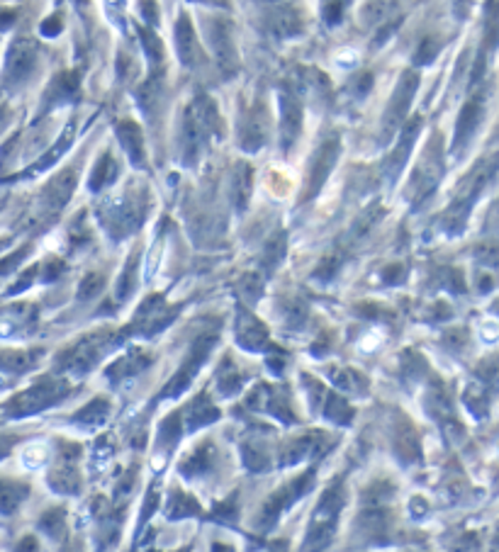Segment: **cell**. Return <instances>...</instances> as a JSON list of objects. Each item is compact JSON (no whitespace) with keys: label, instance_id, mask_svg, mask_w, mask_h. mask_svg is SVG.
<instances>
[{"label":"cell","instance_id":"obj_40","mask_svg":"<svg viewBox=\"0 0 499 552\" xmlns=\"http://www.w3.org/2000/svg\"><path fill=\"white\" fill-rule=\"evenodd\" d=\"M137 258L139 255L134 253L132 258L127 260V265H124V272L120 277V282H117V299H127L129 294L134 292V285H137Z\"/></svg>","mask_w":499,"mask_h":552},{"label":"cell","instance_id":"obj_34","mask_svg":"<svg viewBox=\"0 0 499 552\" xmlns=\"http://www.w3.org/2000/svg\"><path fill=\"white\" fill-rule=\"evenodd\" d=\"M265 141V124L261 122V110L256 107V110L251 112V115L246 117V127H243V139H241V146L246 151H256L263 146Z\"/></svg>","mask_w":499,"mask_h":552},{"label":"cell","instance_id":"obj_17","mask_svg":"<svg viewBox=\"0 0 499 552\" xmlns=\"http://www.w3.org/2000/svg\"><path fill=\"white\" fill-rule=\"evenodd\" d=\"M37 64V47L27 39H20L10 47L8 56V73L13 83H22L25 78H30V73L35 71Z\"/></svg>","mask_w":499,"mask_h":552},{"label":"cell","instance_id":"obj_36","mask_svg":"<svg viewBox=\"0 0 499 552\" xmlns=\"http://www.w3.org/2000/svg\"><path fill=\"white\" fill-rule=\"evenodd\" d=\"M39 528L47 533L49 538L59 540L66 536V511L64 509H49L39 521Z\"/></svg>","mask_w":499,"mask_h":552},{"label":"cell","instance_id":"obj_22","mask_svg":"<svg viewBox=\"0 0 499 552\" xmlns=\"http://www.w3.org/2000/svg\"><path fill=\"white\" fill-rule=\"evenodd\" d=\"M482 119V105L478 100H470L465 102L461 117H458V127H456V139H453V149H458V146H465L470 141V136L475 134V129H478Z\"/></svg>","mask_w":499,"mask_h":552},{"label":"cell","instance_id":"obj_49","mask_svg":"<svg viewBox=\"0 0 499 552\" xmlns=\"http://www.w3.org/2000/svg\"><path fill=\"white\" fill-rule=\"evenodd\" d=\"M105 10H107V17L112 22L120 25L122 22V10H124V0H105Z\"/></svg>","mask_w":499,"mask_h":552},{"label":"cell","instance_id":"obj_4","mask_svg":"<svg viewBox=\"0 0 499 552\" xmlns=\"http://www.w3.org/2000/svg\"><path fill=\"white\" fill-rule=\"evenodd\" d=\"M312 485H314V470H307L305 475H297L295 480L287 482L285 487L275 489L268 502L263 504V509H261V519H258L261 531L273 528L278 519L283 516V511H287L300 497H305V492H309Z\"/></svg>","mask_w":499,"mask_h":552},{"label":"cell","instance_id":"obj_1","mask_svg":"<svg viewBox=\"0 0 499 552\" xmlns=\"http://www.w3.org/2000/svg\"><path fill=\"white\" fill-rule=\"evenodd\" d=\"M346 506V487L344 482H334L331 487L324 492V497L319 499L314 514H312L307 538H305L302 552H322L329 543L334 540L339 526V514Z\"/></svg>","mask_w":499,"mask_h":552},{"label":"cell","instance_id":"obj_48","mask_svg":"<svg viewBox=\"0 0 499 552\" xmlns=\"http://www.w3.org/2000/svg\"><path fill=\"white\" fill-rule=\"evenodd\" d=\"M383 280L388 282V285H397V282H402L405 280V265H390V268H385L383 270Z\"/></svg>","mask_w":499,"mask_h":552},{"label":"cell","instance_id":"obj_3","mask_svg":"<svg viewBox=\"0 0 499 552\" xmlns=\"http://www.w3.org/2000/svg\"><path fill=\"white\" fill-rule=\"evenodd\" d=\"M100 219H103L107 234L115 238L129 236L144 219V204L137 197H112L100 207Z\"/></svg>","mask_w":499,"mask_h":552},{"label":"cell","instance_id":"obj_6","mask_svg":"<svg viewBox=\"0 0 499 552\" xmlns=\"http://www.w3.org/2000/svg\"><path fill=\"white\" fill-rule=\"evenodd\" d=\"M112 346L110 333H93L78 341L73 348L59 355V370L71 375H86L90 368H95V363L103 358V353Z\"/></svg>","mask_w":499,"mask_h":552},{"label":"cell","instance_id":"obj_52","mask_svg":"<svg viewBox=\"0 0 499 552\" xmlns=\"http://www.w3.org/2000/svg\"><path fill=\"white\" fill-rule=\"evenodd\" d=\"M25 255H27V248H20V251L15 253V255H8V258H5L3 263H0V275H5L8 270H13L15 265H18L22 258H25Z\"/></svg>","mask_w":499,"mask_h":552},{"label":"cell","instance_id":"obj_62","mask_svg":"<svg viewBox=\"0 0 499 552\" xmlns=\"http://www.w3.org/2000/svg\"><path fill=\"white\" fill-rule=\"evenodd\" d=\"M463 3H465V5H468V3H470V0H463Z\"/></svg>","mask_w":499,"mask_h":552},{"label":"cell","instance_id":"obj_12","mask_svg":"<svg viewBox=\"0 0 499 552\" xmlns=\"http://www.w3.org/2000/svg\"><path fill=\"white\" fill-rule=\"evenodd\" d=\"M302 129V102L290 88L280 93V146L287 151Z\"/></svg>","mask_w":499,"mask_h":552},{"label":"cell","instance_id":"obj_23","mask_svg":"<svg viewBox=\"0 0 499 552\" xmlns=\"http://www.w3.org/2000/svg\"><path fill=\"white\" fill-rule=\"evenodd\" d=\"M175 47H178V56L183 64L192 66L197 61V39H195V32H192L188 15L178 17V25H175Z\"/></svg>","mask_w":499,"mask_h":552},{"label":"cell","instance_id":"obj_38","mask_svg":"<svg viewBox=\"0 0 499 552\" xmlns=\"http://www.w3.org/2000/svg\"><path fill=\"white\" fill-rule=\"evenodd\" d=\"M217 385H219V392H222L224 397H234L236 392L241 390V385H243V382H241V375L236 372L234 365H231L229 360H224L222 370H219Z\"/></svg>","mask_w":499,"mask_h":552},{"label":"cell","instance_id":"obj_5","mask_svg":"<svg viewBox=\"0 0 499 552\" xmlns=\"http://www.w3.org/2000/svg\"><path fill=\"white\" fill-rule=\"evenodd\" d=\"M214 346H217V336H214V333H202L200 338L192 343L188 358H185V363L178 368V372H175L171 377V382L163 387V392H161V397H158V399H173V397L183 394V392L190 387L192 380H195V375L200 372L202 363H205L209 358V353H212Z\"/></svg>","mask_w":499,"mask_h":552},{"label":"cell","instance_id":"obj_56","mask_svg":"<svg viewBox=\"0 0 499 552\" xmlns=\"http://www.w3.org/2000/svg\"><path fill=\"white\" fill-rule=\"evenodd\" d=\"M61 270H64V263H61V260H49L47 272H44V280H54Z\"/></svg>","mask_w":499,"mask_h":552},{"label":"cell","instance_id":"obj_19","mask_svg":"<svg viewBox=\"0 0 499 552\" xmlns=\"http://www.w3.org/2000/svg\"><path fill=\"white\" fill-rule=\"evenodd\" d=\"M214 463H217V448L212 441H205L180 463L178 470L183 477H205L214 468Z\"/></svg>","mask_w":499,"mask_h":552},{"label":"cell","instance_id":"obj_41","mask_svg":"<svg viewBox=\"0 0 499 552\" xmlns=\"http://www.w3.org/2000/svg\"><path fill=\"white\" fill-rule=\"evenodd\" d=\"M283 255H285V236L278 234L275 238H270L268 243H265V253H263V268H268V272L275 268L278 263L283 260Z\"/></svg>","mask_w":499,"mask_h":552},{"label":"cell","instance_id":"obj_57","mask_svg":"<svg viewBox=\"0 0 499 552\" xmlns=\"http://www.w3.org/2000/svg\"><path fill=\"white\" fill-rule=\"evenodd\" d=\"M15 22V13H10V10H5V13H0V30H8L10 25Z\"/></svg>","mask_w":499,"mask_h":552},{"label":"cell","instance_id":"obj_7","mask_svg":"<svg viewBox=\"0 0 499 552\" xmlns=\"http://www.w3.org/2000/svg\"><path fill=\"white\" fill-rule=\"evenodd\" d=\"M246 407L253 409V412L261 414H270L283 424H297V416H295L290 399H287V392L283 387H273V385H258L251 394L246 397Z\"/></svg>","mask_w":499,"mask_h":552},{"label":"cell","instance_id":"obj_27","mask_svg":"<svg viewBox=\"0 0 499 552\" xmlns=\"http://www.w3.org/2000/svg\"><path fill=\"white\" fill-rule=\"evenodd\" d=\"M327 372H329V377H331V382L336 385L339 390H344L346 394H366L368 392V380L363 377L361 372H356V370L329 368Z\"/></svg>","mask_w":499,"mask_h":552},{"label":"cell","instance_id":"obj_26","mask_svg":"<svg viewBox=\"0 0 499 552\" xmlns=\"http://www.w3.org/2000/svg\"><path fill=\"white\" fill-rule=\"evenodd\" d=\"M27 494H30V487L22 485V482L0 480V514H15L20 509V504L27 499Z\"/></svg>","mask_w":499,"mask_h":552},{"label":"cell","instance_id":"obj_63","mask_svg":"<svg viewBox=\"0 0 499 552\" xmlns=\"http://www.w3.org/2000/svg\"><path fill=\"white\" fill-rule=\"evenodd\" d=\"M78 3H83V0H78Z\"/></svg>","mask_w":499,"mask_h":552},{"label":"cell","instance_id":"obj_33","mask_svg":"<svg viewBox=\"0 0 499 552\" xmlns=\"http://www.w3.org/2000/svg\"><path fill=\"white\" fill-rule=\"evenodd\" d=\"M180 434H183V424H180V414H171L158 429V441H156V451L158 453H171L178 443Z\"/></svg>","mask_w":499,"mask_h":552},{"label":"cell","instance_id":"obj_61","mask_svg":"<svg viewBox=\"0 0 499 552\" xmlns=\"http://www.w3.org/2000/svg\"><path fill=\"white\" fill-rule=\"evenodd\" d=\"M64 552H73V550H71V548H66V550H64Z\"/></svg>","mask_w":499,"mask_h":552},{"label":"cell","instance_id":"obj_45","mask_svg":"<svg viewBox=\"0 0 499 552\" xmlns=\"http://www.w3.org/2000/svg\"><path fill=\"white\" fill-rule=\"evenodd\" d=\"M402 370H405V375L410 380H419L422 377V372L427 370V363H424V358L414 355V353H405V360H402Z\"/></svg>","mask_w":499,"mask_h":552},{"label":"cell","instance_id":"obj_47","mask_svg":"<svg viewBox=\"0 0 499 552\" xmlns=\"http://www.w3.org/2000/svg\"><path fill=\"white\" fill-rule=\"evenodd\" d=\"M100 289H103V277L93 272V275H88L86 280L81 282V292L78 294H81V299H88V297H95Z\"/></svg>","mask_w":499,"mask_h":552},{"label":"cell","instance_id":"obj_46","mask_svg":"<svg viewBox=\"0 0 499 552\" xmlns=\"http://www.w3.org/2000/svg\"><path fill=\"white\" fill-rule=\"evenodd\" d=\"M212 519L217 521H234L236 519V497H229V502H222L212 511Z\"/></svg>","mask_w":499,"mask_h":552},{"label":"cell","instance_id":"obj_44","mask_svg":"<svg viewBox=\"0 0 499 552\" xmlns=\"http://www.w3.org/2000/svg\"><path fill=\"white\" fill-rule=\"evenodd\" d=\"M139 34H141V44H144L146 56H149V59L154 61V64H158V61L163 59V44H161V39H158L151 30H146V27H139Z\"/></svg>","mask_w":499,"mask_h":552},{"label":"cell","instance_id":"obj_18","mask_svg":"<svg viewBox=\"0 0 499 552\" xmlns=\"http://www.w3.org/2000/svg\"><path fill=\"white\" fill-rule=\"evenodd\" d=\"M149 365H151L149 353L141 348H132L107 368V377H110L112 382H120V380H129V377H134V375H139L141 370H146Z\"/></svg>","mask_w":499,"mask_h":552},{"label":"cell","instance_id":"obj_50","mask_svg":"<svg viewBox=\"0 0 499 552\" xmlns=\"http://www.w3.org/2000/svg\"><path fill=\"white\" fill-rule=\"evenodd\" d=\"M336 268H339V260L336 258H327V260H322V265L317 268V272L314 275L317 277H324V280H329V277L336 272Z\"/></svg>","mask_w":499,"mask_h":552},{"label":"cell","instance_id":"obj_31","mask_svg":"<svg viewBox=\"0 0 499 552\" xmlns=\"http://www.w3.org/2000/svg\"><path fill=\"white\" fill-rule=\"evenodd\" d=\"M115 178H117V163H115V158H112L110 153H103V156L98 158V163H95V168H93V173H90V178H88V190L100 192L103 187L110 185Z\"/></svg>","mask_w":499,"mask_h":552},{"label":"cell","instance_id":"obj_39","mask_svg":"<svg viewBox=\"0 0 499 552\" xmlns=\"http://www.w3.org/2000/svg\"><path fill=\"white\" fill-rule=\"evenodd\" d=\"M463 402H465V407H468L470 412H473L478 419H485L487 414H490V399H487L485 390H482V387H478V385L468 387V392H465Z\"/></svg>","mask_w":499,"mask_h":552},{"label":"cell","instance_id":"obj_60","mask_svg":"<svg viewBox=\"0 0 499 552\" xmlns=\"http://www.w3.org/2000/svg\"><path fill=\"white\" fill-rule=\"evenodd\" d=\"M270 552H287V543H283V540L280 543H273L270 545Z\"/></svg>","mask_w":499,"mask_h":552},{"label":"cell","instance_id":"obj_16","mask_svg":"<svg viewBox=\"0 0 499 552\" xmlns=\"http://www.w3.org/2000/svg\"><path fill=\"white\" fill-rule=\"evenodd\" d=\"M393 446H395V455L402 465H412L422 458V443H419V436L414 431V426L407 421V416H402L397 421L395 431H393Z\"/></svg>","mask_w":499,"mask_h":552},{"label":"cell","instance_id":"obj_59","mask_svg":"<svg viewBox=\"0 0 499 552\" xmlns=\"http://www.w3.org/2000/svg\"><path fill=\"white\" fill-rule=\"evenodd\" d=\"M212 552H234V548H231V545H224V543H214Z\"/></svg>","mask_w":499,"mask_h":552},{"label":"cell","instance_id":"obj_10","mask_svg":"<svg viewBox=\"0 0 499 552\" xmlns=\"http://www.w3.org/2000/svg\"><path fill=\"white\" fill-rule=\"evenodd\" d=\"M336 443V438L324 434V431H309L305 436H297L283 448V465H297L305 458H319L324 455L329 448Z\"/></svg>","mask_w":499,"mask_h":552},{"label":"cell","instance_id":"obj_53","mask_svg":"<svg viewBox=\"0 0 499 552\" xmlns=\"http://www.w3.org/2000/svg\"><path fill=\"white\" fill-rule=\"evenodd\" d=\"M61 27H64V25H61L59 17H49V20L42 22V34H44V37H56V34L61 32Z\"/></svg>","mask_w":499,"mask_h":552},{"label":"cell","instance_id":"obj_42","mask_svg":"<svg viewBox=\"0 0 499 552\" xmlns=\"http://www.w3.org/2000/svg\"><path fill=\"white\" fill-rule=\"evenodd\" d=\"M71 141H73V127H69V129H66L64 134H61V139L56 141V146H54L52 151L47 153V156H42V158H39V161L35 163V170H44V168H49V166H52V163L56 161V158H59L61 153H64L66 149H69V146H71Z\"/></svg>","mask_w":499,"mask_h":552},{"label":"cell","instance_id":"obj_9","mask_svg":"<svg viewBox=\"0 0 499 552\" xmlns=\"http://www.w3.org/2000/svg\"><path fill=\"white\" fill-rule=\"evenodd\" d=\"M417 85H419V78L414 76V73H405V76H402V81L397 83L393 102H390L388 112H385V124H383V132H385L383 139L385 141H388L390 136H393L397 129L402 127V122H405L407 110H410V105L414 100V93H417Z\"/></svg>","mask_w":499,"mask_h":552},{"label":"cell","instance_id":"obj_43","mask_svg":"<svg viewBox=\"0 0 499 552\" xmlns=\"http://www.w3.org/2000/svg\"><path fill=\"white\" fill-rule=\"evenodd\" d=\"M273 27L278 34H283V37H292V34H297L302 30V27H300V17L295 13H285V10L273 17Z\"/></svg>","mask_w":499,"mask_h":552},{"label":"cell","instance_id":"obj_55","mask_svg":"<svg viewBox=\"0 0 499 552\" xmlns=\"http://www.w3.org/2000/svg\"><path fill=\"white\" fill-rule=\"evenodd\" d=\"M15 552H39V545H37V538L35 536H25L18 543Z\"/></svg>","mask_w":499,"mask_h":552},{"label":"cell","instance_id":"obj_14","mask_svg":"<svg viewBox=\"0 0 499 552\" xmlns=\"http://www.w3.org/2000/svg\"><path fill=\"white\" fill-rule=\"evenodd\" d=\"M400 129H402L400 141H397L395 151L390 153L388 163H385V173H388V180H390V183H395V180L400 178L402 168H405L407 158H410V151H412L414 141H417V136H419V129H422V119H419V117L412 119V122L407 124V127H400Z\"/></svg>","mask_w":499,"mask_h":552},{"label":"cell","instance_id":"obj_37","mask_svg":"<svg viewBox=\"0 0 499 552\" xmlns=\"http://www.w3.org/2000/svg\"><path fill=\"white\" fill-rule=\"evenodd\" d=\"M241 455H243V465H246V470L261 472V470L268 468V453H265V448H261L258 443L246 441L241 448Z\"/></svg>","mask_w":499,"mask_h":552},{"label":"cell","instance_id":"obj_58","mask_svg":"<svg viewBox=\"0 0 499 552\" xmlns=\"http://www.w3.org/2000/svg\"><path fill=\"white\" fill-rule=\"evenodd\" d=\"M10 448H13V443H10V441H5V438H0V460H3L5 455L10 453Z\"/></svg>","mask_w":499,"mask_h":552},{"label":"cell","instance_id":"obj_21","mask_svg":"<svg viewBox=\"0 0 499 552\" xmlns=\"http://www.w3.org/2000/svg\"><path fill=\"white\" fill-rule=\"evenodd\" d=\"M73 187H76V173L73 170H64V173L56 175L52 183L44 187V204H47V209L56 212V209L64 207L71 200Z\"/></svg>","mask_w":499,"mask_h":552},{"label":"cell","instance_id":"obj_20","mask_svg":"<svg viewBox=\"0 0 499 552\" xmlns=\"http://www.w3.org/2000/svg\"><path fill=\"white\" fill-rule=\"evenodd\" d=\"M217 419H219V409L214 407V402L209 399L207 392H200L188 404V409H185V429L188 431H197L207 424H214Z\"/></svg>","mask_w":499,"mask_h":552},{"label":"cell","instance_id":"obj_29","mask_svg":"<svg viewBox=\"0 0 499 552\" xmlns=\"http://www.w3.org/2000/svg\"><path fill=\"white\" fill-rule=\"evenodd\" d=\"M251 166L246 163H236V170L231 175V200H234L236 209H243L251 197Z\"/></svg>","mask_w":499,"mask_h":552},{"label":"cell","instance_id":"obj_8","mask_svg":"<svg viewBox=\"0 0 499 552\" xmlns=\"http://www.w3.org/2000/svg\"><path fill=\"white\" fill-rule=\"evenodd\" d=\"M78 453L81 448L71 443H61V453L56 465L49 472V487L59 494H78L81 492V475H78Z\"/></svg>","mask_w":499,"mask_h":552},{"label":"cell","instance_id":"obj_24","mask_svg":"<svg viewBox=\"0 0 499 552\" xmlns=\"http://www.w3.org/2000/svg\"><path fill=\"white\" fill-rule=\"evenodd\" d=\"M117 136H120L124 151H127V156L132 158L134 166H141V163H144V134H141V129L127 119V122L117 124Z\"/></svg>","mask_w":499,"mask_h":552},{"label":"cell","instance_id":"obj_2","mask_svg":"<svg viewBox=\"0 0 499 552\" xmlns=\"http://www.w3.org/2000/svg\"><path fill=\"white\" fill-rule=\"evenodd\" d=\"M69 394H71V385L66 380L42 377L37 385H32L30 390H25L13 402L5 404V414L13 419L32 416V414H39L44 409L54 407V404H59Z\"/></svg>","mask_w":499,"mask_h":552},{"label":"cell","instance_id":"obj_13","mask_svg":"<svg viewBox=\"0 0 499 552\" xmlns=\"http://www.w3.org/2000/svg\"><path fill=\"white\" fill-rule=\"evenodd\" d=\"M339 151H341V146H339V139H336V136H331V139H327L324 144L319 146V151L314 153V158H312V168H309L307 197H314L317 192L324 187L329 173H331L334 163H336V158H339Z\"/></svg>","mask_w":499,"mask_h":552},{"label":"cell","instance_id":"obj_15","mask_svg":"<svg viewBox=\"0 0 499 552\" xmlns=\"http://www.w3.org/2000/svg\"><path fill=\"white\" fill-rule=\"evenodd\" d=\"M236 341L246 350H265L268 348V329L258 321L251 311L239 307L236 314Z\"/></svg>","mask_w":499,"mask_h":552},{"label":"cell","instance_id":"obj_54","mask_svg":"<svg viewBox=\"0 0 499 552\" xmlns=\"http://www.w3.org/2000/svg\"><path fill=\"white\" fill-rule=\"evenodd\" d=\"M35 275H37V268L27 270L25 275H22L20 280H18V285H15V287L10 289V294H18V292H22V289H25V287H30V282L35 280Z\"/></svg>","mask_w":499,"mask_h":552},{"label":"cell","instance_id":"obj_32","mask_svg":"<svg viewBox=\"0 0 499 552\" xmlns=\"http://www.w3.org/2000/svg\"><path fill=\"white\" fill-rule=\"evenodd\" d=\"M110 412H112L110 402L103 399V397H95L93 402L73 414V421H76V424H83V426H100V424H105V419L110 416Z\"/></svg>","mask_w":499,"mask_h":552},{"label":"cell","instance_id":"obj_25","mask_svg":"<svg viewBox=\"0 0 499 552\" xmlns=\"http://www.w3.org/2000/svg\"><path fill=\"white\" fill-rule=\"evenodd\" d=\"M319 409L329 421H334V424H339V426H349L356 416L353 407H351L341 394H334V392H324V397H322V402H319Z\"/></svg>","mask_w":499,"mask_h":552},{"label":"cell","instance_id":"obj_28","mask_svg":"<svg viewBox=\"0 0 499 552\" xmlns=\"http://www.w3.org/2000/svg\"><path fill=\"white\" fill-rule=\"evenodd\" d=\"M197 514H200V504L195 502V497L185 494L183 489H171V497H168V504H166V519L178 521Z\"/></svg>","mask_w":499,"mask_h":552},{"label":"cell","instance_id":"obj_35","mask_svg":"<svg viewBox=\"0 0 499 552\" xmlns=\"http://www.w3.org/2000/svg\"><path fill=\"white\" fill-rule=\"evenodd\" d=\"M76 88H78V73H59V76L54 78V83L49 85L47 100H52V102L66 100V98H71V93H76Z\"/></svg>","mask_w":499,"mask_h":552},{"label":"cell","instance_id":"obj_30","mask_svg":"<svg viewBox=\"0 0 499 552\" xmlns=\"http://www.w3.org/2000/svg\"><path fill=\"white\" fill-rule=\"evenodd\" d=\"M209 47L214 49V56L222 61V66L226 68V61H234V49H231V42H229V30H226L224 22H212L209 25Z\"/></svg>","mask_w":499,"mask_h":552},{"label":"cell","instance_id":"obj_51","mask_svg":"<svg viewBox=\"0 0 499 552\" xmlns=\"http://www.w3.org/2000/svg\"><path fill=\"white\" fill-rule=\"evenodd\" d=\"M436 51H439V47H436L434 42H424L422 47H419V54H417V61L419 64H429L431 59L436 56Z\"/></svg>","mask_w":499,"mask_h":552},{"label":"cell","instance_id":"obj_11","mask_svg":"<svg viewBox=\"0 0 499 552\" xmlns=\"http://www.w3.org/2000/svg\"><path fill=\"white\" fill-rule=\"evenodd\" d=\"M178 314V309H168L163 297H151L139 307L137 319H134L132 331H139L144 336H151L161 329H166L173 321V316Z\"/></svg>","mask_w":499,"mask_h":552}]
</instances>
